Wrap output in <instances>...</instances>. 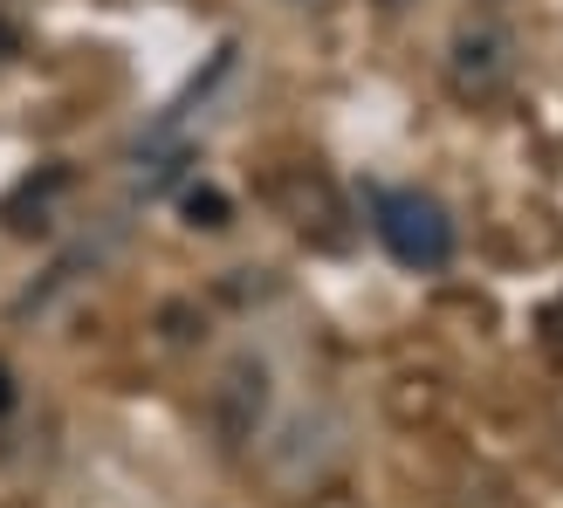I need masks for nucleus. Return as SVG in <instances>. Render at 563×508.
Listing matches in <instances>:
<instances>
[{
    "instance_id": "6",
    "label": "nucleus",
    "mask_w": 563,
    "mask_h": 508,
    "mask_svg": "<svg viewBox=\"0 0 563 508\" xmlns=\"http://www.w3.org/2000/svg\"><path fill=\"white\" fill-rule=\"evenodd\" d=\"M21 48V35H14V21H0V55H14Z\"/></svg>"
},
{
    "instance_id": "7",
    "label": "nucleus",
    "mask_w": 563,
    "mask_h": 508,
    "mask_svg": "<svg viewBox=\"0 0 563 508\" xmlns=\"http://www.w3.org/2000/svg\"><path fill=\"white\" fill-rule=\"evenodd\" d=\"M8 399H14V378H8V364H0V412H8Z\"/></svg>"
},
{
    "instance_id": "4",
    "label": "nucleus",
    "mask_w": 563,
    "mask_h": 508,
    "mask_svg": "<svg viewBox=\"0 0 563 508\" xmlns=\"http://www.w3.org/2000/svg\"><path fill=\"white\" fill-rule=\"evenodd\" d=\"M186 213H192V228H228V200H220L213 186H192L186 192Z\"/></svg>"
},
{
    "instance_id": "5",
    "label": "nucleus",
    "mask_w": 563,
    "mask_h": 508,
    "mask_svg": "<svg viewBox=\"0 0 563 508\" xmlns=\"http://www.w3.org/2000/svg\"><path fill=\"white\" fill-rule=\"evenodd\" d=\"M543 336H550V351H556V357H563V302H556V309H550V323H543Z\"/></svg>"
},
{
    "instance_id": "1",
    "label": "nucleus",
    "mask_w": 563,
    "mask_h": 508,
    "mask_svg": "<svg viewBox=\"0 0 563 508\" xmlns=\"http://www.w3.org/2000/svg\"><path fill=\"white\" fill-rule=\"evenodd\" d=\"M372 228L391 247V262H406V268H446L454 262V220H446V207L427 200V192H406V186L378 192Z\"/></svg>"
},
{
    "instance_id": "3",
    "label": "nucleus",
    "mask_w": 563,
    "mask_h": 508,
    "mask_svg": "<svg viewBox=\"0 0 563 508\" xmlns=\"http://www.w3.org/2000/svg\"><path fill=\"white\" fill-rule=\"evenodd\" d=\"M262 406H268V372H262L255 357H234L228 372H220V385H213V427L228 433V446L255 440Z\"/></svg>"
},
{
    "instance_id": "8",
    "label": "nucleus",
    "mask_w": 563,
    "mask_h": 508,
    "mask_svg": "<svg viewBox=\"0 0 563 508\" xmlns=\"http://www.w3.org/2000/svg\"><path fill=\"white\" fill-rule=\"evenodd\" d=\"M378 8H391V14H399V8H419V0H378Z\"/></svg>"
},
{
    "instance_id": "2",
    "label": "nucleus",
    "mask_w": 563,
    "mask_h": 508,
    "mask_svg": "<svg viewBox=\"0 0 563 508\" xmlns=\"http://www.w3.org/2000/svg\"><path fill=\"white\" fill-rule=\"evenodd\" d=\"M446 82H454V97H467V103H495L516 82V42L488 21L461 27L454 48H446Z\"/></svg>"
}]
</instances>
